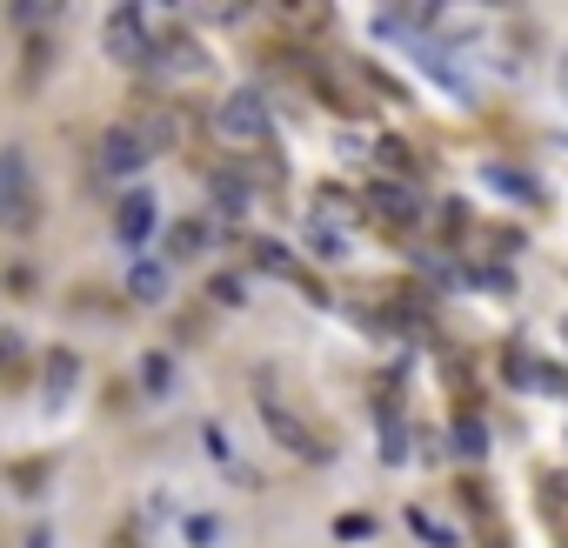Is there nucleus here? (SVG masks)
I'll list each match as a JSON object with an SVG mask.
<instances>
[{
  "label": "nucleus",
  "instance_id": "obj_1",
  "mask_svg": "<svg viewBox=\"0 0 568 548\" xmlns=\"http://www.w3.org/2000/svg\"><path fill=\"white\" fill-rule=\"evenodd\" d=\"M255 402H261L268 435H275L294 461H335V441H328V435H314V422H308L301 409H288V402H281V381H275L268 368L255 374Z\"/></svg>",
  "mask_w": 568,
  "mask_h": 548
},
{
  "label": "nucleus",
  "instance_id": "obj_2",
  "mask_svg": "<svg viewBox=\"0 0 568 548\" xmlns=\"http://www.w3.org/2000/svg\"><path fill=\"white\" fill-rule=\"evenodd\" d=\"M0 227H14V234L41 227V188H34V161L21 147L0 154Z\"/></svg>",
  "mask_w": 568,
  "mask_h": 548
},
{
  "label": "nucleus",
  "instance_id": "obj_3",
  "mask_svg": "<svg viewBox=\"0 0 568 548\" xmlns=\"http://www.w3.org/2000/svg\"><path fill=\"white\" fill-rule=\"evenodd\" d=\"M208 121H214L221 141H241V147H255V141L275 134V114H268L261 88H234V94H221V108H214Z\"/></svg>",
  "mask_w": 568,
  "mask_h": 548
},
{
  "label": "nucleus",
  "instance_id": "obj_4",
  "mask_svg": "<svg viewBox=\"0 0 568 548\" xmlns=\"http://www.w3.org/2000/svg\"><path fill=\"white\" fill-rule=\"evenodd\" d=\"M101 47H108V60H114V67H147L154 34H147L141 8H114V14L101 21Z\"/></svg>",
  "mask_w": 568,
  "mask_h": 548
},
{
  "label": "nucleus",
  "instance_id": "obj_5",
  "mask_svg": "<svg viewBox=\"0 0 568 548\" xmlns=\"http://www.w3.org/2000/svg\"><path fill=\"white\" fill-rule=\"evenodd\" d=\"M361 208H368L375 221H388V227H415V221H422V201H415L409 181H375V188L361 194Z\"/></svg>",
  "mask_w": 568,
  "mask_h": 548
},
{
  "label": "nucleus",
  "instance_id": "obj_6",
  "mask_svg": "<svg viewBox=\"0 0 568 548\" xmlns=\"http://www.w3.org/2000/svg\"><path fill=\"white\" fill-rule=\"evenodd\" d=\"M154 67H168V74H181V81H194V74H208V54H201V41L188 34V27H168L154 41V54H147Z\"/></svg>",
  "mask_w": 568,
  "mask_h": 548
},
{
  "label": "nucleus",
  "instance_id": "obj_7",
  "mask_svg": "<svg viewBox=\"0 0 568 548\" xmlns=\"http://www.w3.org/2000/svg\"><path fill=\"white\" fill-rule=\"evenodd\" d=\"M147 161H154V147L141 141V127H108L101 134V168L108 175H141Z\"/></svg>",
  "mask_w": 568,
  "mask_h": 548
},
{
  "label": "nucleus",
  "instance_id": "obj_8",
  "mask_svg": "<svg viewBox=\"0 0 568 548\" xmlns=\"http://www.w3.org/2000/svg\"><path fill=\"white\" fill-rule=\"evenodd\" d=\"M154 214H160V208H154V194H141V188H134V194H127V201L114 208V242L141 248L147 234H154Z\"/></svg>",
  "mask_w": 568,
  "mask_h": 548
},
{
  "label": "nucleus",
  "instance_id": "obj_9",
  "mask_svg": "<svg viewBox=\"0 0 568 548\" xmlns=\"http://www.w3.org/2000/svg\"><path fill=\"white\" fill-rule=\"evenodd\" d=\"M481 188H489V194H509V201H522V208L542 201V188H535L522 168H502V161H481Z\"/></svg>",
  "mask_w": 568,
  "mask_h": 548
},
{
  "label": "nucleus",
  "instance_id": "obj_10",
  "mask_svg": "<svg viewBox=\"0 0 568 548\" xmlns=\"http://www.w3.org/2000/svg\"><path fill=\"white\" fill-rule=\"evenodd\" d=\"M168 288H175V268H168V261H134V268H127V294L147 301V307L168 301Z\"/></svg>",
  "mask_w": 568,
  "mask_h": 548
},
{
  "label": "nucleus",
  "instance_id": "obj_11",
  "mask_svg": "<svg viewBox=\"0 0 568 548\" xmlns=\"http://www.w3.org/2000/svg\"><path fill=\"white\" fill-rule=\"evenodd\" d=\"M535 508L555 522V535H568V476H542L535 482Z\"/></svg>",
  "mask_w": 568,
  "mask_h": 548
},
{
  "label": "nucleus",
  "instance_id": "obj_12",
  "mask_svg": "<svg viewBox=\"0 0 568 548\" xmlns=\"http://www.w3.org/2000/svg\"><path fill=\"white\" fill-rule=\"evenodd\" d=\"M208 242H214V227H208V221H181V227L168 234V268H175V261H194Z\"/></svg>",
  "mask_w": 568,
  "mask_h": 548
},
{
  "label": "nucleus",
  "instance_id": "obj_13",
  "mask_svg": "<svg viewBox=\"0 0 568 548\" xmlns=\"http://www.w3.org/2000/svg\"><path fill=\"white\" fill-rule=\"evenodd\" d=\"M375 161L388 168V181H394V175H415V154H409V141H401V134H381V141H375Z\"/></svg>",
  "mask_w": 568,
  "mask_h": 548
},
{
  "label": "nucleus",
  "instance_id": "obj_14",
  "mask_svg": "<svg viewBox=\"0 0 568 548\" xmlns=\"http://www.w3.org/2000/svg\"><path fill=\"white\" fill-rule=\"evenodd\" d=\"M241 255L261 261V268H275V275H288V268H294V255H288L281 242H261V234H248V242H241Z\"/></svg>",
  "mask_w": 568,
  "mask_h": 548
},
{
  "label": "nucleus",
  "instance_id": "obj_15",
  "mask_svg": "<svg viewBox=\"0 0 568 548\" xmlns=\"http://www.w3.org/2000/svg\"><path fill=\"white\" fill-rule=\"evenodd\" d=\"M74 374H80V361H74L67 348H54V355H47V402H60V395H67Z\"/></svg>",
  "mask_w": 568,
  "mask_h": 548
},
{
  "label": "nucleus",
  "instance_id": "obj_16",
  "mask_svg": "<svg viewBox=\"0 0 568 548\" xmlns=\"http://www.w3.org/2000/svg\"><path fill=\"white\" fill-rule=\"evenodd\" d=\"M409 528H415V541H428V548H448V541H455V535H448L428 508H409Z\"/></svg>",
  "mask_w": 568,
  "mask_h": 548
},
{
  "label": "nucleus",
  "instance_id": "obj_17",
  "mask_svg": "<svg viewBox=\"0 0 568 548\" xmlns=\"http://www.w3.org/2000/svg\"><path fill=\"white\" fill-rule=\"evenodd\" d=\"M168 381H175V361H168V355H147V361H141V388H147V395H160Z\"/></svg>",
  "mask_w": 568,
  "mask_h": 548
},
{
  "label": "nucleus",
  "instance_id": "obj_18",
  "mask_svg": "<svg viewBox=\"0 0 568 548\" xmlns=\"http://www.w3.org/2000/svg\"><path fill=\"white\" fill-rule=\"evenodd\" d=\"M21 361H27L21 335H0V381H21Z\"/></svg>",
  "mask_w": 568,
  "mask_h": 548
},
{
  "label": "nucleus",
  "instance_id": "obj_19",
  "mask_svg": "<svg viewBox=\"0 0 568 548\" xmlns=\"http://www.w3.org/2000/svg\"><path fill=\"white\" fill-rule=\"evenodd\" d=\"M455 448L461 455H489V428H481V422H455Z\"/></svg>",
  "mask_w": 568,
  "mask_h": 548
},
{
  "label": "nucleus",
  "instance_id": "obj_20",
  "mask_svg": "<svg viewBox=\"0 0 568 548\" xmlns=\"http://www.w3.org/2000/svg\"><path fill=\"white\" fill-rule=\"evenodd\" d=\"M401 455H409V435H401V422L388 415L381 422V461H401Z\"/></svg>",
  "mask_w": 568,
  "mask_h": 548
},
{
  "label": "nucleus",
  "instance_id": "obj_21",
  "mask_svg": "<svg viewBox=\"0 0 568 548\" xmlns=\"http://www.w3.org/2000/svg\"><path fill=\"white\" fill-rule=\"evenodd\" d=\"M528 388H548V395H568V374H561V368H548V361H535Z\"/></svg>",
  "mask_w": 568,
  "mask_h": 548
},
{
  "label": "nucleus",
  "instance_id": "obj_22",
  "mask_svg": "<svg viewBox=\"0 0 568 548\" xmlns=\"http://www.w3.org/2000/svg\"><path fill=\"white\" fill-rule=\"evenodd\" d=\"M214 201H221L227 214H241V201H248V194H241V181H227V175H214Z\"/></svg>",
  "mask_w": 568,
  "mask_h": 548
},
{
  "label": "nucleus",
  "instance_id": "obj_23",
  "mask_svg": "<svg viewBox=\"0 0 568 548\" xmlns=\"http://www.w3.org/2000/svg\"><path fill=\"white\" fill-rule=\"evenodd\" d=\"M335 535H342V541H368V535H375V522H368V515H342V522H335Z\"/></svg>",
  "mask_w": 568,
  "mask_h": 548
},
{
  "label": "nucleus",
  "instance_id": "obj_24",
  "mask_svg": "<svg viewBox=\"0 0 568 548\" xmlns=\"http://www.w3.org/2000/svg\"><path fill=\"white\" fill-rule=\"evenodd\" d=\"M41 67H47V41L34 34V41H27V81H41Z\"/></svg>",
  "mask_w": 568,
  "mask_h": 548
},
{
  "label": "nucleus",
  "instance_id": "obj_25",
  "mask_svg": "<svg viewBox=\"0 0 568 548\" xmlns=\"http://www.w3.org/2000/svg\"><path fill=\"white\" fill-rule=\"evenodd\" d=\"M308 242H314V255H342V234H328V227H314Z\"/></svg>",
  "mask_w": 568,
  "mask_h": 548
},
{
  "label": "nucleus",
  "instance_id": "obj_26",
  "mask_svg": "<svg viewBox=\"0 0 568 548\" xmlns=\"http://www.w3.org/2000/svg\"><path fill=\"white\" fill-rule=\"evenodd\" d=\"M442 227H448V234H461V227H468V208H461V201H448V208H442Z\"/></svg>",
  "mask_w": 568,
  "mask_h": 548
},
{
  "label": "nucleus",
  "instance_id": "obj_27",
  "mask_svg": "<svg viewBox=\"0 0 568 548\" xmlns=\"http://www.w3.org/2000/svg\"><path fill=\"white\" fill-rule=\"evenodd\" d=\"M188 541H194V548H208V541H214V522H208V515H194V522H188Z\"/></svg>",
  "mask_w": 568,
  "mask_h": 548
},
{
  "label": "nucleus",
  "instance_id": "obj_28",
  "mask_svg": "<svg viewBox=\"0 0 568 548\" xmlns=\"http://www.w3.org/2000/svg\"><path fill=\"white\" fill-rule=\"evenodd\" d=\"M27 548H54V528H27Z\"/></svg>",
  "mask_w": 568,
  "mask_h": 548
},
{
  "label": "nucleus",
  "instance_id": "obj_29",
  "mask_svg": "<svg viewBox=\"0 0 568 548\" xmlns=\"http://www.w3.org/2000/svg\"><path fill=\"white\" fill-rule=\"evenodd\" d=\"M561 88H568V60H561Z\"/></svg>",
  "mask_w": 568,
  "mask_h": 548
}]
</instances>
